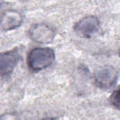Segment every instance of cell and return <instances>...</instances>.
<instances>
[{"label":"cell","mask_w":120,"mask_h":120,"mask_svg":"<svg viewBox=\"0 0 120 120\" xmlns=\"http://www.w3.org/2000/svg\"><path fill=\"white\" fill-rule=\"evenodd\" d=\"M99 21L96 16H86L79 21L75 26V33L80 37L90 38L98 30Z\"/></svg>","instance_id":"obj_2"},{"label":"cell","mask_w":120,"mask_h":120,"mask_svg":"<svg viewBox=\"0 0 120 120\" xmlns=\"http://www.w3.org/2000/svg\"><path fill=\"white\" fill-rule=\"evenodd\" d=\"M30 38L35 42L40 44H48L52 42L55 36V32L48 25L39 23L34 25L29 30Z\"/></svg>","instance_id":"obj_5"},{"label":"cell","mask_w":120,"mask_h":120,"mask_svg":"<svg viewBox=\"0 0 120 120\" xmlns=\"http://www.w3.org/2000/svg\"><path fill=\"white\" fill-rule=\"evenodd\" d=\"M22 22L20 13L15 10L5 11L1 15L0 27L4 30H10L20 26Z\"/></svg>","instance_id":"obj_6"},{"label":"cell","mask_w":120,"mask_h":120,"mask_svg":"<svg viewBox=\"0 0 120 120\" xmlns=\"http://www.w3.org/2000/svg\"><path fill=\"white\" fill-rule=\"evenodd\" d=\"M111 104L116 108L119 109L120 107V90L119 89L114 91L109 98Z\"/></svg>","instance_id":"obj_7"},{"label":"cell","mask_w":120,"mask_h":120,"mask_svg":"<svg viewBox=\"0 0 120 120\" xmlns=\"http://www.w3.org/2000/svg\"><path fill=\"white\" fill-rule=\"evenodd\" d=\"M55 60L53 51L47 47H37L29 53L27 63L32 71H39L51 65Z\"/></svg>","instance_id":"obj_1"},{"label":"cell","mask_w":120,"mask_h":120,"mask_svg":"<svg viewBox=\"0 0 120 120\" xmlns=\"http://www.w3.org/2000/svg\"><path fill=\"white\" fill-rule=\"evenodd\" d=\"M21 58V53L17 48L1 53L0 56V75L2 76H5L10 74Z\"/></svg>","instance_id":"obj_3"},{"label":"cell","mask_w":120,"mask_h":120,"mask_svg":"<svg viewBox=\"0 0 120 120\" xmlns=\"http://www.w3.org/2000/svg\"><path fill=\"white\" fill-rule=\"evenodd\" d=\"M117 71L112 67L105 66L98 68L94 75L95 80L98 85L107 88L114 85L118 80Z\"/></svg>","instance_id":"obj_4"}]
</instances>
